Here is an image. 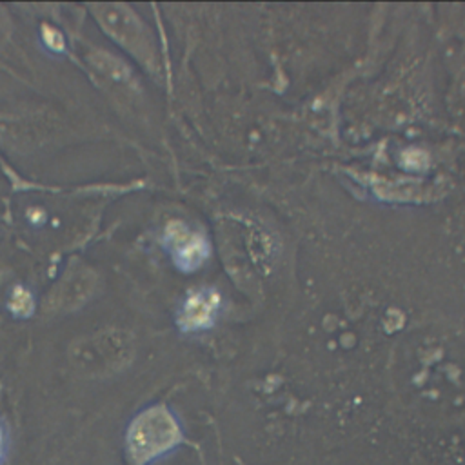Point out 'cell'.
Instances as JSON below:
<instances>
[{"instance_id": "obj_3", "label": "cell", "mask_w": 465, "mask_h": 465, "mask_svg": "<svg viewBox=\"0 0 465 465\" xmlns=\"http://www.w3.org/2000/svg\"><path fill=\"white\" fill-rule=\"evenodd\" d=\"M94 18L104 27V31L124 49H127L134 58L149 64L151 42L147 40L145 27L136 18V15L124 4H93L89 5Z\"/></svg>"}, {"instance_id": "obj_6", "label": "cell", "mask_w": 465, "mask_h": 465, "mask_svg": "<svg viewBox=\"0 0 465 465\" xmlns=\"http://www.w3.org/2000/svg\"><path fill=\"white\" fill-rule=\"evenodd\" d=\"M218 296L211 289L193 291L178 311V327L183 332H198L209 329L216 318Z\"/></svg>"}, {"instance_id": "obj_5", "label": "cell", "mask_w": 465, "mask_h": 465, "mask_svg": "<svg viewBox=\"0 0 465 465\" xmlns=\"http://www.w3.org/2000/svg\"><path fill=\"white\" fill-rule=\"evenodd\" d=\"M96 285V274L84 265H71L45 296L47 311H71L89 300Z\"/></svg>"}, {"instance_id": "obj_7", "label": "cell", "mask_w": 465, "mask_h": 465, "mask_svg": "<svg viewBox=\"0 0 465 465\" xmlns=\"http://www.w3.org/2000/svg\"><path fill=\"white\" fill-rule=\"evenodd\" d=\"M9 309L15 316L25 318L33 312V296L27 289L24 287H16L11 292V300H9Z\"/></svg>"}, {"instance_id": "obj_4", "label": "cell", "mask_w": 465, "mask_h": 465, "mask_svg": "<svg viewBox=\"0 0 465 465\" xmlns=\"http://www.w3.org/2000/svg\"><path fill=\"white\" fill-rule=\"evenodd\" d=\"M163 243L174 265L182 271L198 269L209 254L205 238L180 220L167 223L163 231Z\"/></svg>"}, {"instance_id": "obj_2", "label": "cell", "mask_w": 465, "mask_h": 465, "mask_svg": "<svg viewBox=\"0 0 465 465\" xmlns=\"http://www.w3.org/2000/svg\"><path fill=\"white\" fill-rule=\"evenodd\" d=\"M133 340L124 331H102L71 345V365L87 376H109L133 360Z\"/></svg>"}, {"instance_id": "obj_9", "label": "cell", "mask_w": 465, "mask_h": 465, "mask_svg": "<svg viewBox=\"0 0 465 465\" xmlns=\"http://www.w3.org/2000/svg\"><path fill=\"white\" fill-rule=\"evenodd\" d=\"M5 456H7V430L0 420V465L4 463Z\"/></svg>"}, {"instance_id": "obj_8", "label": "cell", "mask_w": 465, "mask_h": 465, "mask_svg": "<svg viewBox=\"0 0 465 465\" xmlns=\"http://www.w3.org/2000/svg\"><path fill=\"white\" fill-rule=\"evenodd\" d=\"M42 36L45 40V45H49L51 49H54V51L64 49V36L54 27H44Z\"/></svg>"}, {"instance_id": "obj_1", "label": "cell", "mask_w": 465, "mask_h": 465, "mask_svg": "<svg viewBox=\"0 0 465 465\" xmlns=\"http://www.w3.org/2000/svg\"><path fill=\"white\" fill-rule=\"evenodd\" d=\"M180 418L163 403L142 409L125 429V454L133 465H153L183 443Z\"/></svg>"}]
</instances>
